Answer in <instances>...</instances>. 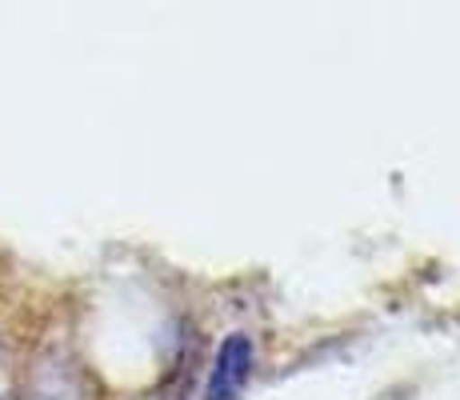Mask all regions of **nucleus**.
<instances>
[{
	"label": "nucleus",
	"mask_w": 460,
	"mask_h": 400,
	"mask_svg": "<svg viewBox=\"0 0 460 400\" xmlns=\"http://www.w3.org/2000/svg\"><path fill=\"white\" fill-rule=\"evenodd\" d=\"M252 336L249 333H228L220 341L217 357H212V372H208V385H205V400H236L241 388L249 385L252 377Z\"/></svg>",
	"instance_id": "1"
}]
</instances>
